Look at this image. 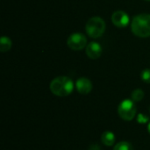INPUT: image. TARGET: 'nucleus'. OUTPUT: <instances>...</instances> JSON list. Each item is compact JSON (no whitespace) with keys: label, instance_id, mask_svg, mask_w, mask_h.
<instances>
[{"label":"nucleus","instance_id":"6e6552de","mask_svg":"<svg viewBox=\"0 0 150 150\" xmlns=\"http://www.w3.org/2000/svg\"><path fill=\"white\" fill-rule=\"evenodd\" d=\"M76 88L80 94L86 95L92 90L91 82L86 77H80L76 83Z\"/></svg>","mask_w":150,"mask_h":150},{"label":"nucleus","instance_id":"f257e3e1","mask_svg":"<svg viewBox=\"0 0 150 150\" xmlns=\"http://www.w3.org/2000/svg\"><path fill=\"white\" fill-rule=\"evenodd\" d=\"M74 90L73 81L68 76H58L50 83V91L58 97H66L72 93Z\"/></svg>","mask_w":150,"mask_h":150},{"label":"nucleus","instance_id":"4468645a","mask_svg":"<svg viewBox=\"0 0 150 150\" xmlns=\"http://www.w3.org/2000/svg\"><path fill=\"white\" fill-rule=\"evenodd\" d=\"M137 121H138V123H140V124H145V123H147V122L149 121V118H148V116H146L145 114L140 113V114L137 116Z\"/></svg>","mask_w":150,"mask_h":150},{"label":"nucleus","instance_id":"39448f33","mask_svg":"<svg viewBox=\"0 0 150 150\" xmlns=\"http://www.w3.org/2000/svg\"><path fill=\"white\" fill-rule=\"evenodd\" d=\"M67 44L69 47L72 50H75V51L82 50L87 44V39L83 33H72L68 38Z\"/></svg>","mask_w":150,"mask_h":150},{"label":"nucleus","instance_id":"20e7f679","mask_svg":"<svg viewBox=\"0 0 150 150\" xmlns=\"http://www.w3.org/2000/svg\"><path fill=\"white\" fill-rule=\"evenodd\" d=\"M136 112H137L136 105L134 100H130V99L123 100L119 105V107H118V113L120 117L122 120H127V121L132 120L135 117Z\"/></svg>","mask_w":150,"mask_h":150},{"label":"nucleus","instance_id":"9d476101","mask_svg":"<svg viewBox=\"0 0 150 150\" xmlns=\"http://www.w3.org/2000/svg\"><path fill=\"white\" fill-rule=\"evenodd\" d=\"M11 47V40L5 36H3L0 40V50L1 52H7Z\"/></svg>","mask_w":150,"mask_h":150},{"label":"nucleus","instance_id":"f03ea898","mask_svg":"<svg viewBox=\"0 0 150 150\" xmlns=\"http://www.w3.org/2000/svg\"><path fill=\"white\" fill-rule=\"evenodd\" d=\"M134 34L141 38L150 36V14L142 13L135 16L131 24Z\"/></svg>","mask_w":150,"mask_h":150},{"label":"nucleus","instance_id":"9b49d317","mask_svg":"<svg viewBox=\"0 0 150 150\" xmlns=\"http://www.w3.org/2000/svg\"><path fill=\"white\" fill-rule=\"evenodd\" d=\"M113 150H134V148L130 142H119L114 146Z\"/></svg>","mask_w":150,"mask_h":150},{"label":"nucleus","instance_id":"2eb2a0df","mask_svg":"<svg viewBox=\"0 0 150 150\" xmlns=\"http://www.w3.org/2000/svg\"><path fill=\"white\" fill-rule=\"evenodd\" d=\"M148 131H149V133L150 134V121L149 123V125H148Z\"/></svg>","mask_w":150,"mask_h":150},{"label":"nucleus","instance_id":"0eeeda50","mask_svg":"<svg viewBox=\"0 0 150 150\" xmlns=\"http://www.w3.org/2000/svg\"><path fill=\"white\" fill-rule=\"evenodd\" d=\"M86 54L89 58L96 60L101 56L102 54V47L99 43L96 41H92L89 43L86 47Z\"/></svg>","mask_w":150,"mask_h":150},{"label":"nucleus","instance_id":"ddd939ff","mask_svg":"<svg viewBox=\"0 0 150 150\" xmlns=\"http://www.w3.org/2000/svg\"><path fill=\"white\" fill-rule=\"evenodd\" d=\"M141 77H142V79L143 82L150 83V69H144L141 73Z\"/></svg>","mask_w":150,"mask_h":150},{"label":"nucleus","instance_id":"f8f14e48","mask_svg":"<svg viewBox=\"0 0 150 150\" xmlns=\"http://www.w3.org/2000/svg\"><path fill=\"white\" fill-rule=\"evenodd\" d=\"M144 98V92L141 89H136L132 92V100L134 102H139L142 100Z\"/></svg>","mask_w":150,"mask_h":150},{"label":"nucleus","instance_id":"7ed1b4c3","mask_svg":"<svg viewBox=\"0 0 150 150\" xmlns=\"http://www.w3.org/2000/svg\"><path fill=\"white\" fill-rule=\"evenodd\" d=\"M86 33L91 38H98L103 35L105 30V23L99 17H93L86 23Z\"/></svg>","mask_w":150,"mask_h":150},{"label":"nucleus","instance_id":"1a4fd4ad","mask_svg":"<svg viewBox=\"0 0 150 150\" xmlns=\"http://www.w3.org/2000/svg\"><path fill=\"white\" fill-rule=\"evenodd\" d=\"M101 142L104 145L111 147L115 142V135L110 131H105L101 135Z\"/></svg>","mask_w":150,"mask_h":150},{"label":"nucleus","instance_id":"f3484780","mask_svg":"<svg viewBox=\"0 0 150 150\" xmlns=\"http://www.w3.org/2000/svg\"><path fill=\"white\" fill-rule=\"evenodd\" d=\"M149 111H150V110H149Z\"/></svg>","mask_w":150,"mask_h":150},{"label":"nucleus","instance_id":"dca6fc26","mask_svg":"<svg viewBox=\"0 0 150 150\" xmlns=\"http://www.w3.org/2000/svg\"><path fill=\"white\" fill-rule=\"evenodd\" d=\"M146 1H150V0H146Z\"/></svg>","mask_w":150,"mask_h":150},{"label":"nucleus","instance_id":"423d86ee","mask_svg":"<svg viewBox=\"0 0 150 150\" xmlns=\"http://www.w3.org/2000/svg\"><path fill=\"white\" fill-rule=\"evenodd\" d=\"M129 17L127 12L123 11H117L112 15V21L119 28H124L129 24Z\"/></svg>","mask_w":150,"mask_h":150}]
</instances>
